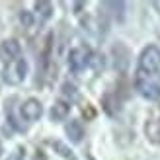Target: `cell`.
Returning a JSON list of instances; mask_svg holds the SVG:
<instances>
[{
	"mask_svg": "<svg viewBox=\"0 0 160 160\" xmlns=\"http://www.w3.org/2000/svg\"><path fill=\"white\" fill-rule=\"evenodd\" d=\"M135 86L141 96L148 100L160 98V49L148 45L141 53L135 72Z\"/></svg>",
	"mask_w": 160,
	"mask_h": 160,
	"instance_id": "obj_1",
	"label": "cell"
},
{
	"mask_svg": "<svg viewBox=\"0 0 160 160\" xmlns=\"http://www.w3.org/2000/svg\"><path fill=\"white\" fill-rule=\"evenodd\" d=\"M26 74H28V62H26V59H16L12 62H6V67L2 70L4 82L6 84H12V86L23 82Z\"/></svg>",
	"mask_w": 160,
	"mask_h": 160,
	"instance_id": "obj_2",
	"label": "cell"
},
{
	"mask_svg": "<svg viewBox=\"0 0 160 160\" xmlns=\"http://www.w3.org/2000/svg\"><path fill=\"white\" fill-rule=\"evenodd\" d=\"M90 61H92V51L88 49V47H74L72 51L68 53V68H70V72H82V70L90 65Z\"/></svg>",
	"mask_w": 160,
	"mask_h": 160,
	"instance_id": "obj_3",
	"label": "cell"
},
{
	"mask_svg": "<svg viewBox=\"0 0 160 160\" xmlns=\"http://www.w3.org/2000/svg\"><path fill=\"white\" fill-rule=\"evenodd\" d=\"M20 111H22V117L26 119V121H37V119L41 117V113H43V108H41V102L39 100L29 98V100H26L22 103Z\"/></svg>",
	"mask_w": 160,
	"mask_h": 160,
	"instance_id": "obj_4",
	"label": "cell"
},
{
	"mask_svg": "<svg viewBox=\"0 0 160 160\" xmlns=\"http://www.w3.org/2000/svg\"><path fill=\"white\" fill-rule=\"evenodd\" d=\"M0 59L6 62H12L16 59H20V43L16 39H6L0 43Z\"/></svg>",
	"mask_w": 160,
	"mask_h": 160,
	"instance_id": "obj_5",
	"label": "cell"
},
{
	"mask_svg": "<svg viewBox=\"0 0 160 160\" xmlns=\"http://www.w3.org/2000/svg\"><path fill=\"white\" fill-rule=\"evenodd\" d=\"M65 133H67V137L72 141V142H80V141H82V137H84V127H82V123H80L78 119H72V121L67 123Z\"/></svg>",
	"mask_w": 160,
	"mask_h": 160,
	"instance_id": "obj_6",
	"label": "cell"
},
{
	"mask_svg": "<svg viewBox=\"0 0 160 160\" xmlns=\"http://www.w3.org/2000/svg\"><path fill=\"white\" fill-rule=\"evenodd\" d=\"M100 8L106 10L103 14L111 16L113 20H123V16H125V4L123 2H103Z\"/></svg>",
	"mask_w": 160,
	"mask_h": 160,
	"instance_id": "obj_7",
	"label": "cell"
},
{
	"mask_svg": "<svg viewBox=\"0 0 160 160\" xmlns=\"http://www.w3.org/2000/svg\"><path fill=\"white\" fill-rule=\"evenodd\" d=\"M68 111H70L68 102L57 100V102L53 103V108H51V119H53V121H62V119L68 115Z\"/></svg>",
	"mask_w": 160,
	"mask_h": 160,
	"instance_id": "obj_8",
	"label": "cell"
},
{
	"mask_svg": "<svg viewBox=\"0 0 160 160\" xmlns=\"http://www.w3.org/2000/svg\"><path fill=\"white\" fill-rule=\"evenodd\" d=\"M145 133L150 142H156V145H160V117L156 119H150V121L147 123L145 127Z\"/></svg>",
	"mask_w": 160,
	"mask_h": 160,
	"instance_id": "obj_9",
	"label": "cell"
},
{
	"mask_svg": "<svg viewBox=\"0 0 160 160\" xmlns=\"http://www.w3.org/2000/svg\"><path fill=\"white\" fill-rule=\"evenodd\" d=\"M49 147H53V150L57 152L59 156H62V158H67V160H76V156H74V152L70 150L67 145H62L61 141H49L47 142Z\"/></svg>",
	"mask_w": 160,
	"mask_h": 160,
	"instance_id": "obj_10",
	"label": "cell"
},
{
	"mask_svg": "<svg viewBox=\"0 0 160 160\" xmlns=\"http://www.w3.org/2000/svg\"><path fill=\"white\" fill-rule=\"evenodd\" d=\"M102 103H103V109H106L109 115H115L119 111V100H115L113 94H106L102 98Z\"/></svg>",
	"mask_w": 160,
	"mask_h": 160,
	"instance_id": "obj_11",
	"label": "cell"
},
{
	"mask_svg": "<svg viewBox=\"0 0 160 160\" xmlns=\"http://www.w3.org/2000/svg\"><path fill=\"white\" fill-rule=\"evenodd\" d=\"M35 12H37L39 18L45 22V20H49V18H51V14H53V6H51V2H45V0H41V2H35Z\"/></svg>",
	"mask_w": 160,
	"mask_h": 160,
	"instance_id": "obj_12",
	"label": "cell"
},
{
	"mask_svg": "<svg viewBox=\"0 0 160 160\" xmlns=\"http://www.w3.org/2000/svg\"><path fill=\"white\" fill-rule=\"evenodd\" d=\"M119 51H123V45H115V47H113V53H115V55H117ZM123 55H129V51L125 49V51H123ZM127 62H129V61H123V59H119V57H117V59H115V68L123 72V70L127 68Z\"/></svg>",
	"mask_w": 160,
	"mask_h": 160,
	"instance_id": "obj_13",
	"label": "cell"
},
{
	"mask_svg": "<svg viewBox=\"0 0 160 160\" xmlns=\"http://www.w3.org/2000/svg\"><path fill=\"white\" fill-rule=\"evenodd\" d=\"M20 22H22V26L31 28V26H33V16H31V12L22 10V12H20Z\"/></svg>",
	"mask_w": 160,
	"mask_h": 160,
	"instance_id": "obj_14",
	"label": "cell"
},
{
	"mask_svg": "<svg viewBox=\"0 0 160 160\" xmlns=\"http://www.w3.org/2000/svg\"><path fill=\"white\" fill-rule=\"evenodd\" d=\"M90 65L94 67L96 72H100V70L103 68V57H102V55H98V53H92V61H90Z\"/></svg>",
	"mask_w": 160,
	"mask_h": 160,
	"instance_id": "obj_15",
	"label": "cell"
},
{
	"mask_svg": "<svg viewBox=\"0 0 160 160\" xmlns=\"http://www.w3.org/2000/svg\"><path fill=\"white\" fill-rule=\"evenodd\" d=\"M62 94L68 96V98H74V96H76V88H74L72 84L65 82V84H62Z\"/></svg>",
	"mask_w": 160,
	"mask_h": 160,
	"instance_id": "obj_16",
	"label": "cell"
},
{
	"mask_svg": "<svg viewBox=\"0 0 160 160\" xmlns=\"http://www.w3.org/2000/svg\"><path fill=\"white\" fill-rule=\"evenodd\" d=\"M8 160H23V148H18L14 154H10V158Z\"/></svg>",
	"mask_w": 160,
	"mask_h": 160,
	"instance_id": "obj_17",
	"label": "cell"
},
{
	"mask_svg": "<svg viewBox=\"0 0 160 160\" xmlns=\"http://www.w3.org/2000/svg\"><path fill=\"white\" fill-rule=\"evenodd\" d=\"M33 160H47V156H45L43 150H35V158Z\"/></svg>",
	"mask_w": 160,
	"mask_h": 160,
	"instance_id": "obj_18",
	"label": "cell"
},
{
	"mask_svg": "<svg viewBox=\"0 0 160 160\" xmlns=\"http://www.w3.org/2000/svg\"><path fill=\"white\" fill-rule=\"evenodd\" d=\"M156 6H160V2H156Z\"/></svg>",
	"mask_w": 160,
	"mask_h": 160,
	"instance_id": "obj_19",
	"label": "cell"
},
{
	"mask_svg": "<svg viewBox=\"0 0 160 160\" xmlns=\"http://www.w3.org/2000/svg\"><path fill=\"white\" fill-rule=\"evenodd\" d=\"M0 152H2V147H0Z\"/></svg>",
	"mask_w": 160,
	"mask_h": 160,
	"instance_id": "obj_20",
	"label": "cell"
}]
</instances>
